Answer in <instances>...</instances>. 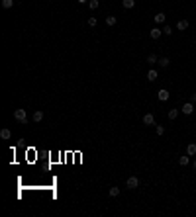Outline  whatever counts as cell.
Masks as SVG:
<instances>
[{
	"label": "cell",
	"mask_w": 196,
	"mask_h": 217,
	"mask_svg": "<svg viewBox=\"0 0 196 217\" xmlns=\"http://www.w3.org/2000/svg\"><path fill=\"white\" fill-rule=\"evenodd\" d=\"M169 65H171L169 57H161V59H159V66H161V69H169Z\"/></svg>",
	"instance_id": "ba28073f"
},
{
	"label": "cell",
	"mask_w": 196,
	"mask_h": 217,
	"mask_svg": "<svg viewBox=\"0 0 196 217\" xmlns=\"http://www.w3.org/2000/svg\"><path fill=\"white\" fill-rule=\"evenodd\" d=\"M190 102H192V104H196V94H192V96H190Z\"/></svg>",
	"instance_id": "d4e9b609"
},
{
	"label": "cell",
	"mask_w": 196,
	"mask_h": 217,
	"mask_svg": "<svg viewBox=\"0 0 196 217\" xmlns=\"http://www.w3.org/2000/svg\"><path fill=\"white\" fill-rule=\"evenodd\" d=\"M157 78H159V73H157L155 69H151V70L147 73V80H149V82H155Z\"/></svg>",
	"instance_id": "5b68a950"
},
{
	"label": "cell",
	"mask_w": 196,
	"mask_h": 217,
	"mask_svg": "<svg viewBox=\"0 0 196 217\" xmlns=\"http://www.w3.org/2000/svg\"><path fill=\"white\" fill-rule=\"evenodd\" d=\"M0 137H2V139H10L12 131H10V129H2V131H0Z\"/></svg>",
	"instance_id": "2e32d148"
},
{
	"label": "cell",
	"mask_w": 196,
	"mask_h": 217,
	"mask_svg": "<svg viewBox=\"0 0 196 217\" xmlns=\"http://www.w3.org/2000/svg\"><path fill=\"white\" fill-rule=\"evenodd\" d=\"M14 119H16V121H20V123H28V114H26V110H16V112H14Z\"/></svg>",
	"instance_id": "6da1fadb"
},
{
	"label": "cell",
	"mask_w": 196,
	"mask_h": 217,
	"mask_svg": "<svg viewBox=\"0 0 196 217\" xmlns=\"http://www.w3.org/2000/svg\"><path fill=\"white\" fill-rule=\"evenodd\" d=\"M88 8L90 10H96L98 8V0H88Z\"/></svg>",
	"instance_id": "44dd1931"
},
{
	"label": "cell",
	"mask_w": 196,
	"mask_h": 217,
	"mask_svg": "<svg viewBox=\"0 0 196 217\" xmlns=\"http://www.w3.org/2000/svg\"><path fill=\"white\" fill-rule=\"evenodd\" d=\"M163 33H165V35H171V33H173V28H171V26H165V28H163Z\"/></svg>",
	"instance_id": "7402d4cb"
},
{
	"label": "cell",
	"mask_w": 196,
	"mask_h": 217,
	"mask_svg": "<svg viewBox=\"0 0 196 217\" xmlns=\"http://www.w3.org/2000/svg\"><path fill=\"white\" fill-rule=\"evenodd\" d=\"M190 162V158H188V155H184V157H178V164L181 166H186Z\"/></svg>",
	"instance_id": "5bb4252c"
},
{
	"label": "cell",
	"mask_w": 196,
	"mask_h": 217,
	"mask_svg": "<svg viewBox=\"0 0 196 217\" xmlns=\"http://www.w3.org/2000/svg\"><path fill=\"white\" fill-rule=\"evenodd\" d=\"M143 125H155V115L153 114H145L143 115Z\"/></svg>",
	"instance_id": "277c9868"
},
{
	"label": "cell",
	"mask_w": 196,
	"mask_h": 217,
	"mask_svg": "<svg viewBox=\"0 0 196 217\" xmlns=\"http://www.w3.org/2000/svg\"><path fill=\"white\" fill-rule=\"evenodd\" d=\"M116 22H118V20H116V16H106V26H116Z\"/></svg>",
	"instance_id": "4fadbf2b"
},
{
	"label": "cell",
	"mask_w": 196,
	"mask_h": 217,
	"mask_svg": "<svg viewBox=\"0 0 196 217\" xmlns=\"http://www.w3.org/2000/svg\"><path fill=\"white\" fill-rule=\"evenodd\" d=\"M147 63H151V65H155V63H159V57H157L155 53H151V55L147 57Z\"/></svg>",
	"instance_id": "e0dca14e"
},
{
	"label": "cell",
	"mask_w": 196,
	"mask_h": 217,
	"mask_svg": "<svg viewBox=\"0 0 196 217\" xmlns=\"http://www.w3.org/2000/svg\"><path fill=\"white\" fill-rule=\"evenodd\" d=\"M12 6H14V0H2V8L8 10V8H12Z\"/></svg>",
	"instance_id": "d6986e66"
},
{
	"label": "cell",
	"mask_w": 196,
	"mask_h": 217,
	"mask_svg": "<svg viewBox=\"0 0 196 217\" xmlns=\"http://www.w3.org/2000/svg\"><path fill=\"white\" fill-rule=\"evenodd\" d=\"M161 33H163V30H159V28H153V30L149 31V37H151V39H159Z\"/></svg>",
	"instance_id": "8992f818"
},
{
	"label": "cell",
	"mask_w": 196,
	"mask_h": 217,
	"mask_svg": "<svg viewBox=\"0 0 196 217\" xmlns=\"http://www.w3.org/2000/svg\"><path fill=\"white\" fill-rule=\"evenodd\" d=\"M186 155H188V157H194L196 155V143H190L188 147H186Z\"/></svg>",
	"instance_id": "30bf717a"
},
{
	"label": "cell",
	"mask_w": 196,
	"mask_h": 217,
	"mask_svg": "<svg viewBox=\"0 0 196 217\" xmlns=\"http://www.w3.org/2000/svg\"><path fill=\"white\" fill-rule=\"evenodd\" d=\"M32 119H33V121H41V119H43V112L37 110L35 114H33V118H32Z\"/></svg>",
	"instance_id": "9a60e30c"
},
{
	"label": "cell",
	"mask_w": 196,
	"mask_h": 217,
	"mask_svg": "<svg viewBox=\"0 0 196 217\" xmlns=\"http://www.w3.org/2000/svg\"><path fill=\"white\" fill-rule=\"evenodd\" d=\"M155 131H157V135H163V133H165V127H163V125H157Z\"/></svg>",
	"instance_id": "cb8c5ba5"
},
{
	"label": "cell",
	"mask_w": 196,
	"mask_h": 217,
	"mask_svg": "<svg viewBox=\"0 0 196 217\" xmlns=\"http://www.w3.org/2000/svg\"><path fill=\"white\" fill-rule=\"evenodd\" d=\"M122 6L126 8V10H131V8L135 6V0H122Z\"/></svg>",
	"instance_id": "8fae6325"
},
{
	"label": "cell",
	"mask_w": 196,
	"mask_h": 217,
	"mask_svg": "<svg viewBox=\"0 0 196 217\" xmlns=\"http://www.w3.org/2000/svg\"><path fill=\"white\" fill-rule=\"evenodd\" d=\"M137 186H139V178H137V176H130V178H128L126 188H130V190H135Z\"/></svg>",
	"instance_id": "7a4b0ae2"
},
{
	"label": "cell",
	"mask_w": 196,
	"mask_h": 217,
	"mask_svg": "<svg viewBox=\"0 0 196 217\" xmlns=\"http://www.w3.org/2000/svg\"><path fill=\"white\" fill-rule=\"evenodd\" d=\"M157 96H159V100L161 102H167V100H169V90H159V92H157Z\"/></svg>",
	"instance_id": "9c48e42d"
},
{
	"label": "cell",
	"mask_w": 196,
	"mask_h": 217,
	"mask_svg": "<svg viewBox=\"0 0 196 217\" xmlns=\"http://www.w3.org/2000/svg\"><path fill=\"white\" fill-rule=\"evenodd\" d=\"M192 166H194V170H196V160H194V162H192Z\"/></svg>",
	"instance_id": "4316f807"
},
{
	"label": "cell",
	"mask_w": 196,
	"mask_h": 217,
	"mask_svg": "<svg viewBox=\"0 0 196 217\" xmlns=\"http://www.w3.org/2000/svg\"><path fill=\"white\" fill-rule=\"evenodd\" d=\"M110 196H112V198L120 196V188H118V186H112V188H110Z\"/></svg>",
	"instance_id": "ac0fdd59"
},
{
	"label": "cell",
	"mask_w": 196,
	"mask_h": 217,
	"mask_svg": "<svg viewBox=\"0 0 196 217\" xmlns=\"http://www.w3.org/2000/svg\"><path fill=\"white\" fill-rule=\"evenodd\" d=\"M165 20H167V16L163 14V12H159V14H155V22H157V24H165Z\"/></svg>",
	"instance_id": "7c38bea8"
},
{
	"label": "cell",
	"mask_w": 196,
	"mask_h": 217,
	"mask_svg": "<svg viewBox=\"0 0 196 217\" xmlns=\"http://www.w3.org/2000/svg\"><path fill=\"white\" fill-rule=\"evenodd\" d=\"M181 112H182V114H184V115H190V114H192V112H194V104H192V102H186L184 106L181 108Z\"/></svg>",
	"instance_id": "3957f363"
},
{
	"label": "cell",
	"mask_w": 196,
	"mask_h": 217,
	"mask_svg": "<svg viewBox=\"0 0 196 217\" xmlns=\"http://www.w3.org/2000/svg\"><path fill=\"white\" fill-rule=\"evenodd\" d=\"M178 118V110H169V119H177Z\"/></svg>",
	"instance_id": "ffe728a7"
},
{
	"label": "cell",
	"mask_w": 196,
	"mask_h": 217,
	"mask_svg": "<svg viewBox=\"0 0 196 217\" xmlns=\"http://www.w3.org/2000/svg\"><path fill=\"white\" fill-rule=\"evenodd\" d=\"M188 26H190V24H188V20H178V22H177V28H178L181 31L188 30Z\"/></svg>",
	"instance_id": "52a82bcc"
},
{
	"label": "cell",
	"mask_w": 196,
	"mask_h": 217,
	"mask_svg": "<svg viewBox=\"0 0 196 217\" xmlns=\"http://www.w3.org/2000/svg\"><path fill=\"white\" fill-rule=\"evenodd\" d=\"M96 24H98L96 18H88V26H90V28H96Z\"/></svg>",
	"instance_id": "603a6c76"
},
{
	"label": "cell",
	"mask_w": 196,
	"mask_h": 217,
	"mask_svg": "<svg viewBox=\"0 0 196 217\" xmlns=\"http://www.w3.org/2000/svg\"><path fill=\"white\" fill-rule=\"evenodd\" d=\"M78 4H88V0H77Z\"/></svg>",
	"instance_id": "484cf974"
},
{
	"label": "cell",
	"mask_w": 196,
	"mask_h": 217,
	"mask_svg": "<svg viewBox=\"0 0 196 217\" xmlns=\"http://www.w3.org/2000/svg\"><path fill=\"white\" fill-rule=\"evenodd\" d=\"M194 129H196V125H194Z\"/></svg>",
	"instance_id": "83f0119b"
}]
</instances>
